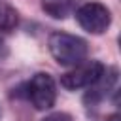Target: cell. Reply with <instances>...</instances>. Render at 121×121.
I'll list each match as a JSON object with an SVG mask.
<instances>
[{"mask_svg": "<svg viewBox=\"0 0 121 121\" xmlns=\"http://www.w3.org/2000/svg\"><path fill=\"white\" fill-rule=\"evenodd\" d=\"M49 51L53 55V59L60 64V66H78L83 60H87V42L76 34H68V32H53L49 36Z\"/></svg>", "mask_w": 121, "mask_h": 121, "instance_id": "obj_1", "label": "cell"}, {"mask_svg": "<svg viewBox=\"0 0 121 121\" xmlns=\"http://www.w3.org/2000/svg\"><path fill=\"white\" fill-rule=\"evenodd\" d=\"M25 96L36 110H49L57 100L55 79L45 72L34 74L25 85Z\"/></svg>", "mask_w": 121, "mask_h": 121, "instance_id": "obj_2", "label": "cell"}, {"mask_svg": "<svg viewBox=\"0 0 121 121\" xmlns=\"http://www.w3.org/2000/svg\"><path fill=\"white\" fill-rule=\"evenodd\" d=\"M104 70H106V66L98 60H83L81 64L74 66L70 72H66L60 78V85L68 91L89 89L102 78Z\"/></svg>", "mask_w": 121, "mask_h": 121, "instance_id": "obj_3", "label": "cell"}, {"mask_svg": "<svg viewBox=\"0 0 121 121\" xmlns=\"http://www.w3.org/2000/svg\"><path fill=\"white\" fill-rule=\"evenodd\" d=\"M76 21L83 30L91 34H102L112 23V13L100 2H85L76 9Z\"/></svg>", "mask_w": 121, "mask_h": 121, "instance_id": "obj_4", "label": "cell"}, {"mask_svg": "<svg viewBox=\"0 0 121 121\" xmlns=\"http://www.w3.org/2000/svg\"><path fill=\"white\" fill-rule=\"evenodd\" d=\"M42 8L53 19H64L74 9V0H42Z\"/></svg>", "mask_w": 121, "mask_h": 121, "instance_id": "obj_5", "label": "cell"}, {"mask_svg": "<svg viewBox=\"0 0 121 121\" xmlns=\"http://www.w3.org/2000/svg\"><path fill=\"white\" fill-rule=\"evenodd\" d=\"M17 23H19L17 11H15L9 4L0 2V38H2L4 34H8V32L15 30Z\"/></svg>", "mask_w": 121, "mask_h": 121, "instance_id": "obj_6", "label": "cell"}, {"mask_svg": "<svg viewBox=\"0 0 121 121\" xmlns=\"http://www.w3.org/2000/svg\"><path fill=\"white\" fill-rule=\"evenodd\" d=\"M42 121H74L72 119V115H68V113H64V112H55V113H49L45 119H42Z\"/></svg>", "mask_w": 121, "mask_h": 121, "instance_id": "obj_7", "label": "cell"}]
</instances>
